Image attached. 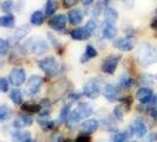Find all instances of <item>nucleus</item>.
<instances>
[{"mask_svg": "<svg viewBox=\"0 0 157 142\" xmlns=\"http://www.w3.org/2000/svg\"><path fill=\"white\" fill-rule=\"evenodd\" d=\"M137 62L143 68H148L157 63V49L150 45L149 43H143L138 47Z\"/></svg>", "mask_w": 157, "mask_h": 142, "instance_id": "nucleus-1", "label": "nucleus"}, {"mask_svg": "<svg viewBox=\"0 0 157 142\" xmlns=\"http://www.w3.org/2000/svg\"><path fill=\"white\" fill-rule=\"evenodd\" d=\"M23 47L26 52L36 56H43L50 49L48 41L39 36H32L30 38H27L23 44Z\"/></svg>", "mask_w": 157, "mask_h": 142, "instance_id": "nucleus-2", "label": "nucleus"}, {"mask_svg": "<svg viewBox=\"0 0 157 142\" xmlns=\"http://www.w3.org/2000/svg\"><path fill=\"white\" fill-rule=\"evenodd\" d=\"M38 66H39L40 70L48 77H55L62 71V66H60L59 62L52 56L40 59L38 62Z\"/></svg>", "mask_w": 157, "mask_h": 142, "instance_id": "nucleus-3", "label": "nucleus"}, {"mask_svg": "<svg viewBox=\"0 0 157 142\" xmlns=\"http://www.w3.org/2000/svg\"><path fill=\"white\" fill-rule=\"evenodd\" d=\"M83 96L90 100H96L102 94V88H101V82L97 79H89L83 87Z\"/></svg>", "mask_w": 157, "mask_h": 142, "instance_id": "nucleus-4", "label": "nucleus"}, {"mask_svg": "<svg viewBox=\"0 0 157 142\" xmlns=\"http://www.w3.org/2000/svg\"><path fill=\"white\" fill-rule=\"evenodd\" d=\"M43 84H44V78L41 76H39V75H32L27 79L26 88H25V93H26V95L33 97V96L39 94Z\"/></svg>", "mask_w": 157, "mask_h": 142, "instance_id": "nucleus-5", "label": "nucleus"}, {"mask_svg": "<svg viewBox=\"0 0 157 142\" xmlns=\"http://www.w3.org/2000/svg\"><path fill=\"white\" fill-rule=\"evenodd\" d=\"M121 56L119 55H110L105 57L103 59L102 64H101V70L103 73L106 75H113L115 71L117 70V66L119 62H121Z\"/></svg>", "mask_w": 157, "mask_h": 142, "instance_id": "nucleus-6", "label": "nucleus"}, {"mask_svg": "<svg viewBox=\"0 0 157 142\" xmlns=\"http://www.w3.org/2000/svg\"><path fill=\"white\" fill-rule=\"evenodd\" d=\"M136 98L143 105H149V104L157 101V96L154 94V91L151 90V88H148V87L140 88L137 90V93H136Z\"/></svg>", "mask_w": 157, "mask_h": 142, "instance_id": "nucleus-7", "label": "nucleus"}, {"mask_svg": "<svg viewBox=\"0 0 157 142\" xmlns=\"http://www.w3.org/2000/svg\"><path fill=\"white\" fill-rule=\"evenodd\" d=\"M136 43H137L136 38L134 36L129 34V36H125V37H122V38H118V39L115 40L113 46L119 51H122V52H129V51L135 49Z\"/></svg>", "mask_w": 157, "mask_h": 142, "instance_id": "nucleus-8", "label": "nucleus"}, {"mask_svg": "<svg viewBox=\"0 0 157 142\" xmlns=\"http://www.w3.org/2000/svg\"><path fill=\"white\" fill-rule=\"evenodd\" d=\"M121 91H122V89L119 88L118 84L108 83L103 88V96L109 102H116V101H119V98H121Z\"/></svg>", "mask_w": 157, "mask_h": 142, "instance_id": "nucleus-9", "label": "nucleus"}, {"mask_svg": "<svg viewBox=\"0 0 157 142\" xmlns=\"http://www.w3.org/2000/svg\"><path fill=\"white\" fill-rule=\"evenodd\" d=\"M128 130L130 132L131 136L134 135L136 137H144L148 133V127L142 118H136L130 123Z\"/></svg>", "mask_w": 157, "mask_h": 142, "instance_id": "nucleus-10", "label": "nucleus"}, {"mask_svg": "<svg viewBox=\"0 0 157 142\" xmlns=\"http://www.w3.org/2000/svg\"><path fill=\"white\" fill-rule=\"evenodd\" d=\"M8 81L14 87H20L23 85L24 83L26 82V72L23 68H19L17 66L14 69H12V71L10 72V76H8Z\"/></svg>", "mask_w": 157, "mask_h": 142, "instance_id": "nucleus-11", "label": "nucleus"}, {"mask_svg": "<svg viewBox=\"0 0 157 142\" xmlns=\"http://www.w3.org/2000/svg\"><path fill=\"white\" fill-rule=\"evenodd\" d=\"M48 25L55 31L65 32L66 25H67V16H65V14H56V16L51 17V19L48 20Z\"/></svg>", "mask_w": 157, "mask_h": 142, "instance_id": "nucleus-12", "label": "nucleus"}, {"mask_svg": "<svg viewBox=\"0 0 157 142\" xmlns=\"http://www.w3.org/2000/svg\"><path fill=\"white\" fill-rule=\"evenodd\" d=\"M32 124H33V118L31 117V115L25 114V112L19 114L12 123L14 129H24V128H27Z\"/></svg>", "mask_w": 157, "mask_h": 142, "instance_id": "nucleus-13", "label": "nucleus"}, {"mask_svg": "<svg viewBox=\"0 0 157 142\" xmlns=\"http://www.w3.org/2000/svg\"><path fill=\"white\" fill-rule=\"evenodd\" d=\"M101 32H102L103 38L111 40V39H113V38H116V36H117V33H118V30L115 24L108 23V22L104 20L102 23V31Z\"/></svg>", "mask_w": 157, "mask_h": 142, "instance_id": "nucleus-14", "label": "nucleus"}, {"mask_svg": "<svg viewBox=\"0 0 157 142\" xmlns=\"http://www.w3.org/2000/svg\"><path fill=\"white\" fill-rule=\"evenodd\" d=\"M99 128V122L96 120V118H89V120H85L82 124H80V130L82 133L84 134H94L98 130Z\"/></svg>", "mask_w": 157, "mask_h": 142, "instance_id": "nucleus-15", "label": "nucleus"}, {"mask_svg": "<svg viewBox=\"0 0 157 142\" xmlns=\"http://www.w3.org/2000/svg\"><path fill=\"white\" fill-rule=\"evenodd\" d=\"M11 137H12V142H32L31 133L27 130H23V129H16L11 133Z\"/></svg>", "mask_w": 157, "mask_h": 142, "instance_id": "nucleus-16", "label": "nucleus"}, {"mask_svg": "<svg viewBox=\"0 0 157 142\" xmlns=\"http://www.w3.org/2000/svg\"><path fill=\"white\" fill-rule=\"evenodd\" d=\"M76 111L78 112V115L80 116L82 120H84V118H87L90 117L92 114H94V107H92V104L89 102H80L78 103V105H77V108H76Z\"/></svg>", "mask_w": 157, "mask_h": 142, "instance_id": "nucleus-17", "label": "nucleus"}, {"mask_svg": "<svg viewBox=\"0 0 157 142\" xmlns=\"http://www.w3.org/2000/svg\"><path fill=\"white\" fill-rule=\"evenodd\" d=\"M84 17H85V12H83L80 8H75V10H71L69 12L67 20L72 25H79L84 20Z\"/></svg>", "mask_w": 157, "mask_h": 142, "instance_id": "nucleus-18", "label": "nucleus"}, {"mask_svg": "<svg viewBox=\"0 0 157 142\" xmlns=\"http://www.w3.org/2000/svg\"><path fill=\"white\" fill-rule=\"evenodd\" d=\"M70 36L73 40H87L91 37V33L84 27H76L70 31Z\"/></svg>", "mask_w": 157, "mask_h": 142, "instance_id": "nucleus-19", "label": "nucleus"}, {"mask_svg": "<svg viewBox=\"0 0 157 142\" xmlns=\"http://www.w3.org/2000/svg\"><path fill=\"white\" fill-rule=\"evenodd\" d=\"M140 84L143 87H156L157 85V75L152 73H143L140 76Z\"/></svg>", "mask_w": 157, "mask_h": 142, "instance_id": "nucleus-20", "label": "nucleus"}, {"mask_svg": "<svg viewBox=\"0 0 157 142\" xmlns=\"http://www.w3.org/2000/svg\"><path fill=\"white\" fill-rule=\"evenodd\" d=\"M115 118V117H113ZM112 118V116H105V117L102 118V127L104 130H106V132H109V133H117L118 132V127H117V123H116V121Z\"/></svg>", "mask_w": 157, "mask_h": 142, "instance_id": "nucleus-21", "label": "nucleus"}, {"mask_svg": "<svg viewBox=\"0 0 157 142\" xmlns=\"http://www.w3.org/2000/svg\"><path fill=\"white\" fill-rule=\"evenodd\" d=\"M97 56H98V51H97V49H96L94 45L89 44V45H86V47H85L84 53H83V55H82V57H80V63H82V64L87 63L90 59L96 58Z\"/></svg>", "mask_w": 157, "mask_h": 142, "instance_id": "nucleus-22", "label": "nucleus"}, {"mask_svg": "<svg viewBox=\"0 0 157 142\" xmlns=\"http://www.w3.org/2000/svg\"><path fill=\"white\" fill-rule=\"evenodd\" d=\"M21 110H23V112L29 114V115H32V114H39L40 110H41V107H40L39 103L25 102L21 104Z\"/></svg>", "mask_w": 157, "mask_h": 142, "instance_id": "nucleus-23", "label": "nucleus"}, {"mask_svg": "<svg viewBox=\"0 0 157 142\" xmlns=\"http://www.w3.org/2000/svg\"><path fill=\"white\" fill-rule=\"evenodd\" d=\"M38 123L44 132H50V130H53L56 128V122L53 120H51L50 116H40L39 115Z\"/></svg>", "mask_w": 157, "mask_h": 142, "instance_id": "nucleus-24", "label": "nucleus"}, {"mask_svg": "<svg viewBox=\"0 0 157 142\" xmlns=\"http://www.w3.org/2000/svg\"><path fill=\"white\" fill-rule=\"evenodd\" d=\"M31 31V27H30V25H21V26H19L18 29H17L14 33L12 34V39L16 40V41H19V40H21L23 38H25L27 34H29V32Z\"/></svg>", "mask_w": 157, "mask_h": 142, "instance_id": "nucleus-25", "label": "nucleus"}, {"mask_svg": "<svg viewBox=\"0 0 157 142\" xmlns=\"http://www.w3.org/2000/svg\"><path fill=\"white\" fill-rule=\"evenodd\" d=\"M0 26L4 29H14L16 27V17L13 14H5L0 17Z\"/></svg>", "mask_w": 157, "mask_h": 142, "instance_id": "nucleus-26", "label": "nucleus"}, {"mask_svg": "<svg viewBox=\"0 0 157 142\" xmlns=\"http://www.w3.org/2000/svg\"><path fill=\"white\" fill-rule=\"evenodd\" d=\"M80 116L78 115V112L76 111V109L73 111H71L70 115H69V117L66 118V121H65V124L66 127L69 128V129H73V128H76V127L79 124V122H80Z\"/></svg>", "mask_w": 157, "mask_h": 142, "instance_id": "nucleus-27", "label": "nucleus"}, {"mask_svg": "<svg viewBox=\"0 0 157 142\" xmlns=\"http://www.w3.org/2000/svg\"><path fill=\"white\" fill-rule=\"evenodd\" d=\"M104 14V20L111 24H116V22L118 20V12L112 7H106L103 12Z\"/></svg>", "mask_w": 157, "mask_h": 142, "instance_id": "nucleus-28", "label": "nucleus"}, {"mask_svg": "<svg viewBox=\"0 0 157 142\" xmlns=\"http://www.w3.org/2000/svg\"><path fill=\"white\" fill-rule=\"evenodd\" d=\"M118 85H119L121 89H123V90H129L130 88L134 85V79L131 78L128 73H123V75H121V77H119Z\"/></svg>", "mask_w": 157, "mask_h": 142, "instance_id": "nucleus-29", "label": "nucleus"}, {"mask_svg": "<svg viewBox=\"0 0 157 142\" xmlns=\"http://www.w3.org/2000/svg\"><path fill=\"white\" fill-rule=\"evenodd\" d=\"M44 20H45V14L43 11H34L30 18V22L33 26H41L44 24Z\"/></svg>", "mask_w": 157, "mask_h": 142, "instance_id": "nucleus-30", "label": "nucleus"}, {"mask_svg": "<svg viewBox=\"0 0 157 142\" xmlns=\"http://www.w3.org/2000/svg\"><path fill=\"white\" fill-rule=\"evenodd\" d=\"M58 10V4L56 0H46L45 2V11L44 14L46 17H53L56 12Z\"/></svg>", "mask_w": 157, "mask_h": 142, "instance_id": "nucleus-31", "label": "nucleus"}, {"mask_svg": "<svg viewBox=\"0 0 157 142\" xmlns=\"http://www.w3.org/2000/svg\"><path fill=\"white\" fill-rule=\"evenodd\" d=\"M12 109L6 104H0V123H4L12 117Z\"/></svg>", "mask_w": 157, "mask_h": 142, "instance_id": "nucleus-32", "label": "nucleus"}, {"mask_svg": "<svg viewBox=\"0 0 157 142\" xmlns=\"http://www.w3.org/2000/svg\"><path fill=\"white\" fill-rule=\"evenodd\" d=\"M130 137H131V134H130L129 130H126V132H117L112 136L111 142H129Z\"/></svg>", "mask_w": 157, "mask_h": 142, "instance_id": "nucleus-33", "label": "nucleus"}, {"mask_svg": "<svg viewBox=\"0 0 157 142\" xmlns=\"http://www.w3.org/2000/svg\"><path fill=\"white\" fill-rule=\"evenodd\" d=\"M10 98H11V101L13 102L14 105H21L24 101L21 90H19V89H13V90L11 91V94H10Z\"/></svg>", "mask_w": 157, "mask_h": 142, "instance_id": "nucleus-34", "label": "nucleus"}, {"mask_svg": "<svg viewBox=\"0 0 157 142\" xmlns=\"http://www.w3.org/2000/svg\"><path fill=\"white\" fill-rule=\"evenodd\" d=\"M70 112H71V103L67 102L63 108L60 109V112H59V116H58L57 122H58V123H65V121H66V118L69 117Z\"/></svg>", "mask_w": 157, "mask_h": 142, "instance_id": "nucleus-35", "label": "nucleus"}, {"mask_svg": "<svg viewBox=\"0 0 157 142\" xmlns=\"http://www.w3.org/2000/svg\"><path fill=\"white\" fill-rule=\"evenodd\" d=\"M99 26H101V23L98 22L97 18H91V19H89L86 22V24H85V29L91 33V36L97 32V30L99 29Z\"/></svg>", "mask_w": 157, "mask_h": 142, "instance_id": "nucleus-36", "label": "nucleus"}, {"mask_svg": "<svg viewBox=\"0 0 157 142\" xmlns=\"http://www.w3.org/2000/svg\"><path fill=\"white\" fill-rule=\"evenodd\" d=\"M47 38H48V43H52V45L56 47V50L58 51V53L62 55V53H63V44L58 40V38H56L51 32L47 33Z\"/></svg>", "mask_w": 157, "mask_h": 142, "instance_id": "nucleus-37", "label": "nucleus"}, {"mask_svg": "<svg viewBox=\"0 0 157 142\" xmlns=\"http://www.w3.org/2000/svg\"><path fill=\"white\" fill-rule=\"evenodd\" d=\"M14 8H16V4H14L13 0H5L1 4V10L6 14H12V12H13Z\"/></svg>", "mask_w": 157, "mask_h": 142, "instance_id": "nucleus-38", "label": "nucleus"}, {"mask_svg": "<svg viewBox=\"0 0 157 142\" xmlns=\"http://www.w3.org/2000/svg\"><path fill=\"white\" fill-rule=\"evenodd\" d=\"M50 142H75V140L70 137H65L60 132H55L50 139Z\"/></svg>", "mask_w": 157, "mask_h": 142, "instance_id": "nucleus-39", "label": "nucleus"}, {"mask_svg": "<svg viewBox=\"0 0 157 142\" xmlns=\"http://www.w3.org/2000/svg\"><path fill=\"white\" fill-rule=\"evenodd\" d=\"M10 52V41L0 38V57H4Z\"/></svg>", "mask_w": 157, "mask_h": 142, "instance_id": "nucleus-40", "label": "nucleus"}, {"mask_svg": "<svg viewBox=\"0 0 157 142\" xmlns=\"http://www.w3.org/2000/svg\"><path fill=\"white\" fill-rule=\"evenodd\" d=\"M119 101H121V107H122V108H124L126 111L130 110V108H131V105H132V97H131V96L121 97Z\"/></svg>", "mask_w": 157, "mask_h": 142, "instance_id": "nucleus-41", "label": "nucleus"}, {"mask_svg": "<svg viewBox=\"0 0 157 142\" xmlns=\"http://www.w3.org/2000/svg\"><path fill=\"white\" fill-rule=\"evenodd\" d=\"M147 112L149 114L150 117H152L155 121H157V101L149 104V108H147Z\"/></svg>", "mask_w": 157, "mask_h": 142, "instance_id": "nucleus-42", "label": "nucleus"}, {"mask_svg": "<svg viewBox=\"0 0 157 142\" xmlns=\"http://www.w3.org/2000/svg\"><path fill=\"white\" fill-rule=\"evenodd\" d=\"M82 96H83V93H76V91H72L70 94L67 95V102L69 103H72L73 102H78L79 100L82 98Z\"/></svg>", "mask_w": 157, "mask_h": 142, "instance_id": "nucleus-43", "label": "nucleus"}, {"mask_svg": "<svg viewBox=\"0 0 157 142\" xmlns=\"http://www.w3.org/2000/svg\"><path fill=\"white\" fill-rule=\"evenodd\" d=\"M123 108L121 107V105H116L115 108H113V111H112V116L116 118L117 121H122L123 120V110H122Z\"/></svg>", "mask_w": 157, "mask_h": 142, "instance_id": "nucleus-44", "label": "nucleus"}, {"mask_svg": "<svg viewBox=\"0 0 157 142\" xmlns=\"http://www.w3.org/2000/svg\"><path fill=\"white\" fill-rule=\"evenodd\" d=\"M10 89V81L5 77H0V93H7Z\"/></svg>", "mask_w": 157, "mask_h": 142, "instance_id": "nucleus-45", "label": "nucleus"}, {"mask_svg": "<svg viewBox=\"0 0 157 142\" xmlns=\"http://www.w3.org/2000/svg\"><path fill=\"white\" fill-rule=\"evenodd\" d=\"M75 142H92V139L89 134H79L76 139H75Z\"/></svg>", "mask_w": 157, "mask_h": 142, "instance_id": "nucleus-46", "label": "nucleus"}, {"mask_svg": "<svg viewBox=\"0 0 157 142\" xmlns=\"http://www.w3.org/2000/svg\"><path fill=\"white\" fill-rule=\"evenodd\" d=\"M78 0H63V7L64 8H71L75 5H77Z\"/></svg>", "mask_w": 157, "mask_h": 142, "instance_id": "nucleus-47", "label": "nucleus"}, {"mask_svg": "<svg viewBox=\"0 0 157 142\" xmlns=\"http://www.w3.org/2000/svg\"><path fill=\"white\" fill-rule=\"evenodd\" d=\"M111 1H112V0H98L97 4H98L103 10H105L106 7H109V5L111 4Z\"/></svg>", "mask_w": 157, "mask_h": 142, "instance_id": "nucleus-48", "label": "nucleus"}, {"mask_svg": "<svg viewBox=\"0 0 157 142\" xmlns=\"http://www.w3.org/2000/svg\"><path fill=\"white\" fill-rule=\"evenodd\" d=\"M121 1L124 4V6L126 8H131L134 6V2H135V0H121Z\"/></svg>", "mask_w": 157, "mask_h": 142, "instance_id": "nucleus-49", "label": "nucleus"}, {"mask_svg": "<svg viewBox=\"0 0 157 142\" xmlns=\"http://www.w3.org/2000/svg\"><path fill=\"white\" fill-rule=\"evenodd\" d=\"M150 26H151L152 30H155V31L157 32V17L152 19V22H151V24H150Z\"/></svg>", "mask_w": 157, "mask_h": 142, "instance_id": "nucleus-50", "label": "nucleus"}, {"mask_svg": "<svg viewBox=\"0 0 157 142\" xmlns=\"http://www.w3.org/2000/svg\"><path fill=\"white\" fill-rule=\"evenodd\" d=\"M82 1V4L84 5V6H86V7H89V6H91L92 4H94V0H80Z\"/></svg>", "mask_w": 157, "mask_h": 142, "instance_id": "nucleus-51", "label": "nucleus"}, {"mask_svg": "<svg viewBox=\"0 0 157 142\" xmlns=\"http://www.w3.org/2000/svg\"><path fill=\"white\" fill-rule=\"evenodd\" d=\"M156 14H157V10H156ZM156 17H157V16H156Z\"/></svg>", "mask_w": 157, "mask_h": 142, "instance_id": "nucleus-52", "label": "nucleus"}, {"mask_svg": "<svg viewBox=\"0 0 157 142\" xmlns=\"http://www.w3.org/2000/svg\"><path fill=\"white\" fill-rule=\"evenodd\" d=\"M135 142H138V141H135Z\"/></svg>", "mask_w": 157, "mask_h": 142, "instance_id": "nucleus-53", "label": "nucleus"}, {"mask_svg": "<svg viewBox=\"0 0 157 142\" xmlns=\"http://www.w3.org/2000/svg\"><path fill=\"white\" fill-rule=\"evenodd\" d=\"M0 142H4V141H0Z\"/></svg>", "mask_w": 157, "mask_h": 142, "instance_id": "nucleus-54", "label": "nucleus"}]
</instances>
